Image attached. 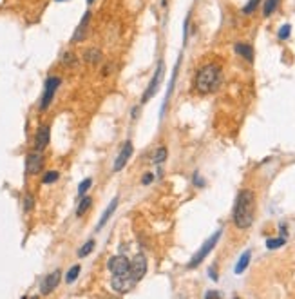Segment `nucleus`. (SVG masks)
Here are the masks:
<instances>
[{
    "instance_id": "423d86ee",
    "label": "nucleus",
    "mask_w": 295,
    "mask_h": 299,
    "mask_svg": "<svg viewBox=\"0 0 295 299\" xmlns=\"http://www.w3.org/2000/svg\"><path fill=\"white\" fill-rule=\"evenodd\" d=\"M128 268H130V261L125 256H114L109 259V270L114 277H125V275L130 277Z\"/></svg>"
},
{
    "instance_id": "6e6552de",
    "label": "nucleus",
    "mask_w": 295,
    "mask_h": 299,
    "mask_svg": "<svg viewBox=\"0 0 295 299\" xmlns=\"http://www.w3.org/2000/svg\"><path fill=\"white\" fill-rule=\"evenodd\" d=\"M60 277H62V272L60 270H54L51 272V274H48L42 279V283H40V292H42L44 295L51 294L52 290L58 286V283H60Z\"/></svg>"
},
{
    "instance_id": "4468645a",
    "label": "nucleus",
    "mask_w": 295,
    "mask_h": 299,
    "mask_svg": "<svg viewBox=\"0 0 295 299\" xmlns=\"http://www.w3.org/2000/svg\"><path fill=\"white\" fill-rule=\"evenodd\" d=\"M116 207H118V198L112 199V201H110V203H109V207L105 209V212H104V216H102V218H100V223H98V227H96V230H100V228L104 227V225L107 223V221H109V218H110V216H112V214H114Z\"/></svg>"
},
{
    "instance_id": "9d476101",
    "label": "nucleus",
    "mask_w": 295,
    "mask_h": 299,
    "mask_svg": "<svg viewBox=\"0 0 295 299\" xmlns=\"http://www.w3.org/2000/svg\"><path fill=\"white\" fill-rule=\"evenodd\" d=\"M49 140H51V129H49V125H40L36 134H34V149L36 151H44L49 145Z\"/></svg>"
},
{
    "instance_id": "7ed1b4c3",
    "label": "nucleus",
    "mask_w": 295,
    "mask_h": 299,
    "mask_svg": "<svg viewBox=\"0 0 295 299\" xmlns=\"http://www.w3.org/2000/svg\"><path fill=\"white\" fill-rule=\"evenodd\" d=\"M62 80L58 76H49L46 80V86H44V93H42V100H40V111H48L49 105L52 104V98L56 95L58 87H60Z\"/></svg>"
},
{
    "instance_id": "b1692460",
    "label": "nucleus",
    "mask_w": 295,
    "mask_h": 299,
    "mask_svg": "<svg viewBox=\"0 0 295 299\" xmlns=\"http://www.w3.org/2000/svg\"><path fill=\"white\" fill-rule=\"evenodd\" d=\"M292 35V26L290 24H284L281 29H279V33H277V37H279V40H288Z\"/></svg>"
},
{
    "instance_id": "f3484780",
    "label": "nucleus",
    "mask_w": 295,
    "mask_h": 299,
    "mask_svg": "<svg viewBox=\"0 0 295 299\" xmlns=\"http://www.w3.org/2000/svg\"><path fill=\"white\" fill-rule=\"evenodd\" d=\"M279 4H281V0H264V4H262V15H264V17L274 15V11L279 8Z\"/></svg>"
},
{
    "instance_id": "f8f14e48",
    "label": "nucleus",
    "mask_w": 295,
    "mask_h": 299,
    "mask_svg": "<svg viewBox=\"0 0 295 299\" xmlns=\"http://www.w3.org/2000/svg\"><path fill=\"white\" fill-rule=\"evenodd\" d=\"M89 22H90V11H87V13L84 15V19L80 20V24H78L74 35H72V38H71L72 44H78V42H82V40L86 38L87 29H89Z\"/></svg>"
},
{
    "instance_id": "a211bd4d",
    "label": "nucleus",
    "mask_w": 295,
    "mask_h": 299,
    "mask_svg": "<svg viewBox=\"0 0 295 299\" xmlns=\"http://www.w3.org/2000/svg\"><path fill=\"white\" fill-rule=\"evenodd\" d=\"M90 203H92V198L90 196H82V201H80V205H78V209H76V216L78 218H82L84 214L87 212V209L90 207Z\"/></svg>"
},
{
    "instance_id": "5701e85b",
    "label": "nucleus",
    "mask_w": 295,
    "mask_h": 299,
    "mask_svg": "<svg viewBox=\"0 0 295 299\" xmlns=\"http://www.w3.org/2000/svg\"><path fill=\"white\" fill-rule=\"evenodd\" d=\"M284 243H286L284 237H272V239H268V241H266V247L270 248V250H274V248L282 247Z\"/></svg>"
},
{
    "instance_id": "bb28decb",
    "label": "nucleus",
    "mask_w": 295,
    "mask_h": 299,
    "mask_svg": "<svg viewBox=\"0 0 295 299\" xmlns=\"http://www.w3.org/2000/svg\"><path fill=\"white\" fill-rule=\"evenodd\" d=\"M33 205H34V198L31 194H26V198H24V210L26 212H29V210L33 209Z\"/></svg>"
},
{
    "instance_id": "a878e982",
    "label": "nucleus",
    "mask_w": 295,
    "mask_h": 299,
    "mask_svg": "<svg viewBox=\"0 0 295 299\" xmlns=\"http://www.w3.org/2000/svg\"><path fill=\"white\" fill-rule=\"evenodd\" d=\"M259 2H261V0H248V4L243 8V13H244V15H252L254 11L257 10V6H259Z\"/></svg>"
},
{
    "instance_id": "c756f323",
    "label": "nucleus",
    "mask_w": 295,
    "mask_h": 299,
    "mask_svg": "<svg viewBox=\"0 0 295 299\" xmlns=\"http://www.w3.org/2000/svg\"><path fill=\"white\" fill-rule=\"evenodd\" d=\"M87 2H89V4H92V2H94V0H87Z\"/></svg>"
},
{
    "instance_id": "412c9836",
    "label": "nucleus",
    "mask_w": 295,
    "mask_h": 299,
    "mask_svg": "<svg viewBox=\"0 0 295 299\" xmlns=\"http://www.w3.org/2000/svg\"><path fill=\"white\" fill-rule=\"evenodd\" d=\"M167 154H168V151H167V147H160L156 152H154V163H163L165 160H167Z\"/></svg>"
},
{
    "instance_id": "9b49d317",
    "label": "nucleus",
    "mask_w": 295,
    "mask_h": 299,
    "mask_svg": "<svg viewBox=\"0 0 295 299\" xmlns=\"http://www.w3.org/2000/svg\"><path fill=\"white\" fill-rule=\"evenodd\" d=\"M162 76H163V62H160V66H158V69H156V75H154V78L150 80V84H148L147 91H145V95H143V102H148L150 96L158 91L160 82H162Z\"/></svg>"
},
{
    "instance_id": "aec40b11",
    "label": "nucleus",
    "mask_w": 295,
    "mask_h": 299,
    "mask_svg": "<svg viewBox=\"0 0 295 299\" xmlns=\"http://www.w3.org/2000/svg\"><path fill=\"white\" fill-rule=\"evenodd\" d=\"M94 239H89V241L86 243V245H84V247L80 248V250H78V257H86V256H89L90 252H92V248H94Z\"/></svg>"
},
{
    "instance_id": "4be33fe9",
    "label": "nucleus",
    "mask_w": 295,
    "mask_h": 299,
    "mask_svg": "<svg viewBox=\"0 0 295 299\" xmlns=\"http://www.w3.org/2000/svg\"><path fill=\"white\" fill-rule=\"evenodd\" d=\"M58 178H60V174H58L56 171H48L46 172V176L42 178V183L44 185H51V183H54Z\"/></svg>"
},
{
    "instance_id": "f03ea898",
    "label": "nucleus",
    "mask_w": 295,
    "mask_h": 299,
    "mask_svg": "<svg viewBox=\"0 0 295 299\" xmlns=\"http://www.w3.org/2000/svg\"><path fill=\"white\" fill-rule=\"evenodd\" d=\"M221 86V67L218 64H206L196 73L194 89L200 95H212Z\"/></svg>"
},
{
    "instance_id": "393cba45",
    "label": "nucleus",
    "mask_w": 295,
    "mask_h": 299,
    "mask_svg": "<svg viewBox=\"0 0 295 299\" xmlns=\"http://www.w3.org/2000/svg\"><path fill=\"white\" fill-rule=\"evenodd\" d=\"M90 185H92V180H90V178H86V180L80 183V187H78V196L82 198V196L86 194L87 190L90 189Z\"/></svg>"
},
{
    "instance_id": "cd10ccee",
    "label": "nucleus",
    "mask_w": 295,
    "mask_h": 299,
    "mask_svg": "<svg viewBox=\"0 0 295 299\" xmlns=\"http://www.w3.org/2000/svg\"><path fill=\"white\" fill-rule=\"evenodd\" d=\"M152 180H154V174H145L143 176V185H148Z\"/></svg>"
},
{
    "instance_id": "0eeeda50",
    "label": "nucleus",
    "mask_w": 295,
    "mask_h": 299,
    "mask_svg": "<svg viewBox=\"0 0 295 299\" xmlns=\"http://www.w3.org/2000/svg\"><path fill=\"white\" fill-rule=\"evenodd\" d=\"M42 169H44L42 151H36V149H34V151L29 152L28 158H26V172H28L29 176H34V174H38Z\"/></svg>"
},
{
    "instance_id": "ddd939ff",
    "label": "nucleus",
    "mask_w": 295,
    "mask_h": 299,
    "mask_svg": "<svg viewBox=\"0 0 295 299\" xmlns=\"http://www.w3.org/2000/svg\"><path fill=\"white\" fill-rule=\"evenodd\" d=\"M234 49H236V53H238L241 58H244L246 62H254V49H252V46H248V44H236V46H234Z\"/></svg>"
},
{
    "instance_id": "39448f33",
    "label": "nucleus",
    "mask_w": 295,
    "mask_h": 299,
    "mask_svg": "<svg viewBox=\"0 0 295 299\" xmlns=\"http://www.w3.org/2000/svg\"><path fill=\"white\" fill-rule=\"evenodd\" d=\"M145 272H147V257H145V254H136L130 259V268H128V274H130L134 285L145 277Z\"/></svg>"
},
{
    "instance_id": "dca6fc26",
    "label": "nucleus",
    "mask_w": 295,
    "mask_h": 299,
    "mask_svg": "<svg viewBox=\"0 0 295 299\" xmlns=\"http://www.w3.org/2000/svg\"><path fill=\"white\" fill-rule=\"evenodd\" d=\"M250 252H243V256L239 257V261H238V265H236V274H243L244 270H246V266L250 265Z\"/></svg>"
},
{
    "instance_id": "7c9ffc66",
    "label": "nucleus",
    "mask_w": 295,
    "mask_h": 299,
    "mask_svg": "<svg viewBox=\"0 0 295 299\" xmlns=\"http://www.w3.org/2000/svg\"><path fill=\"white\" fill-rule=\"evenodd\" d=\"M56 2H66V0H56Z\"/></svg>"
},
{
    "instance_id": "2eb2a0df",
    "label": "nucleus",
    "mask_w": 295,
    "mask_h": 299,
    "mask_svg": "<svg viewBox=\"0 0 295 299\" xmlns=\"http://www.w3.org/2000/svg\"><path fill=\"white\" fill-rule=\"evenodd\" d=\"M84 58H86L87 64H90V66H96V64L102 60V51H100V49H96V48L87 49L86 55H84Z\"/></svg>"
},
{
    "instance_id": "20e7f679",
    "label": "nucleus",
    "mask_w": 295,
    "mask_h": 299,
    "mask_svg": "<svg viewBox=\"0 0 295 299\" xmlns=\"http://www.w3.org/2000/svg\"><path fill=\"white\" fill-rule=\"evenodd\" d=\"M219 237H221V230H218V232L214 234L212 237H208L205 243H203V247L200 248V250L196 252L194 254V257L190 259V263H188V268H196V266L200 265L203 259H205L206 256H208L210 252H212V248L216 247V243L219 241Z\"/></svg>"
},
{
    "instance_id": "f257e3e1",
    "label": "nucleus",
    "mask_w": 295,
    "mask_h": 299,
    "mask_svg": "<svg viewBox=\"0 0 295 299\" xmlns=\"http://www.w3.org/2000/svg\"><path fill=\"white\" fill-rule=\"evenodd\" d=\"M234 223L241 230L252 227L254 218H256V194L254 190L243 189L239 190L238 198H236V205H234Z\"/></svg>"
},
{
    "instance_id": "6ab92c4d",
    "label": "nucleus",
    "mask_w": 295,
    "mask_h": 299,
    "mask_svg": "<svg viewBox=\"0 0 295 299\" xmlns=\"http://www.w3.org/2000/svg\"><path fill=\"white\" fill-rule=\"evenodd\" d=\"M80 270H82L80 265L71 266V268H69V272L66 274V283H69V285H71V283H74V281H76V277L80 275Z\"/></svg>"
},
{
    "instance_id": "c85d7f7f",
    "label": "nucleus",
    "mask_w": 295,
    "mask_h": 299,
    "mask_svg": "<svg viewBox=\"0 0 295 299\" xmlns=\"http://www.w3.org/2000/svg\"><path fill=\"white\" fill-rule=\"evenodd\" d=\"M219 295H221L219 292H206L205 297H219Z\"/></svg>"
},
{
    "instance_id": "1a4fd4ad",
    "label": "nucleus",
    "mask_w": 295,
    "mask_h": 299,
    "mask_svg": "<svg viewBox=\"0 0 295 299\" xmlns=\"http://www.w3.org/2000/svg\"><path fill=\"white\" fill-rule=\"evenodd\" d=\"M132 151H134V147H132V143L130 142H125V145L122 147V151H120V154L116 156V162H114V169L116 172H120L122 169H124L125 165L128 163V160H130V156H132Z\"/></svg>"
}]
</instances>
